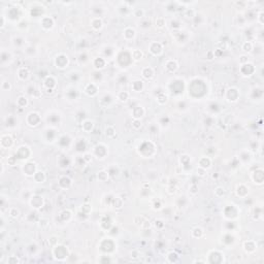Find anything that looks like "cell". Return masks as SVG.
Returning a JSON list of instances; mask_svg holds the SVG:
<instances>
[{
	"label": "cell",
	"mask_w": 264,
	"mask_h": 264,
	"mask_svg": "<svg viewBox=\"0 0 264 264\" xmlns=\"http://www.w3.org/2000/svg\"><path fill=\"white\" fill-rule=\"evenodd\" d=\"M98 65H100V69L103 68L104 65H105V60H104L102 57H98V58H96L94 60V66L96 69H98Z\"/></svg>",
	"instance_id": "obj_27"
},
{
	"label": "cell",
	"mask_w": 264,
	"mask_h": 264,
	"mask_svg": "<svg viewBox=\"0 0 264 264\" xmlns=\"http://www.w3.org/2000/svg\"><path fill=\"white\" fill-rule=\"evenodd\" d=\"M0 145L3 150H8L14 146V138L10 134H2L0 138Z\"/></svg>",
	"instance_id": "obj_4"
},
{
	"label": "cell",
	"mask_w": 264,
	"mask_h": 264,
	"mask_svg": "<svg viewBox=\"0 0 264 264\" xmlns=\"http://www.w3.org/2000/svg\"><path fill=\"white\" fill-rule=\"evenodd\" d=\"M5 20H6V18H5V16H1V25H0V27H1V29L4 28L5 26Z\"/></svg>",
	"instance_id": "obj_41"
},
{
	"label": "cell",
	"mask_w": 264,
	"mask_h": 264,
	"mask_svg": "<svg viewBox=\"0 0 264 264\" xmlns=\"http://www.w3.org/2000/svg\"><path fill=\"white\" fill-rule=\"evenodd\" d=\"M150 52L155 56L161 55L163 53V46L160 43H152L150 44Z\"/></svg>",
	"instance_id": "obj_10"
},
{
	"label": "cell",
	"mask_w": 264,
	"mask_h": 264,
	"mask_svg": "<svg viewBox=\"0 0 264 264\" xmlns=\"http://www.w3.org/2000/svg\"><path fill=\"white\" fill-rule=\"evenodd\" d=\"M93 127H94V123L92 121H90V120H86V121H84L82 124L83 130L85 132H88V133L93 130Z\"/></svg>",
	"instance_id": "obj_20"
},
{
	"label": "cell",
	"mask_w": 264,
	"mask_h": 264,
	"mask_svg": "<svg viewBox=\"0 0 264 264\" xmlns=\"http://www.w3.org/2000/svg\"><path fill=\"white\" fill-rule=\"evenodd\" d=\"M131 57H132V59L135 60V61H139V60L142 59L143 53L140 50H134L131 52Z\"/></svg>",
	"instance_id": "obj_23"
},
{
	"label": "cell",
	"mask_w": 264,
	"mask_h": 264,
	"mask_svg": "<svg viewBox=\"0 0 264 264\" xmlns=\"http://www.w3.org/2000/svg\"><path fill=\"white\" fill-rule=\"evenodd\" d=\"M33 179H34V181L36 183H44V181H46V175H44L43 171L37 170L35 172V175H33Z\"/></svg>",
	"instance_id": "obj_21"
},
{
	"label": "cell",
	"mask_w": 264,
	"mask_h": 264,
	"mask_svg": "<svg viewBox=\"0 0 264 264\" xmlns=\"http://www.w3.org/2000/svg\"><path fill=\"white\" fill-rule=\"evenodd\" d=\"M30 155H31V150H30L29 146H19L16 153V157L19 159H27V158H29Z\"/></svg>",
	"instance_id": "obj_5"
},
{
	"label": "cell",
	"mask_w": 264,
	"mask_h": 264,
	"mask_svg": "<svg viewBox=\"0 0 264 264\" xmlns=\"http://www.w3.org/2000/svg\"><path fill=\"white\" fill-rule=\"evenodd\" d=\"M16 162H17V157H13V156H11V157H8V159H7V164L8 165L14 166Z\"/></svg>",
	"instance_id": "obj_37"
},
{
	"label": "cell",
	"mask_w": 264,
	"mask_h": 264,
	"mask_svg": "<svg viewBox=\"0 0 264 264\" xmlns=\"http://www.w3.org/2000/svg\"><path fill=\"white\" fill-rule=\"evenodd\" d=\"M193 231L194 232H192V235H193L194 237H201V236L203 235V230L200 227L194 228Z\"/></svg>",
	"instance_id": "obj_31"
},
{
	"label": "cell",
	"mask_w": 264,
	"mask_h": 264,
	"mask_svg": "<svg viewBox=\"0 0 264 264\" xmlns=\"http://www.w3.org/2000/svg\"><path fill=\"white\" fill-rule=\"evenodd\" d=\"M215 194H216V196H217V197H221V196H223V195L225 194V190H224V188H222V187H218V188L215 190Z\"/></svg>",
	"instance_id": "obj_35"
},
{
	"label": "cell",
	"mask_w": 264,
	"mask_h": 264,
	"mask_svg": "<svg viewBox=\"0 0 264 264\" xmlns=\"http://www.w3.org/2000/svg\"><path fill=\"white\" fill-rule=\"evenodd\" d=\"M133 127L135 129H138L142 127V122H140V120H135L134 119L133 121Z\"/></svg>",
	"instance_id": "obj_38"
},
{
	"label": "cell",
	"mask_w": 264,
	"mask_h": 264,
	"mask_svg": "<svg viewBox=\"0 0 264 264\" xmlns=\"http://www.w3.org/2000/svg\"><path fill=\"white\" fill-rule=\"evenodd\" d=\"M55 65L57 68L59 69H64L69 64V59H68V56L65 55V54H59V55L56 56L55 58Z\"/></svg>",
	"instance_id": "obj_1"
},
{
	"label": "cell",
	"mask_w": 264,
	"mask_h": 264,
	"mask_svg": "<svg viewBox=\"0 0 264 264\" xmlns=\"http://www.w3.org/2000/svg\"><path fill=\"white\" fill-rule=\"evenodd\" d=\"M103 26V22L102 20H101L100 17H94L92 18L91 20V27L94 30H96V31H98V30H100L101 28H102Z\"/></svg>",
	"instance_id": "obj_15"
},
{
	"label": "cell",
	"mask_w": 264,
	"mask_h": 264,
	"mask_svg": "<svg viewBox=\"0 0 264 264\" xmlns=\"http://www.w3.org/2000/svg\"><path fill=\"white\" fill-rule=\"evenodd\" d=\"M105 134H106V136H109V137L115 136L116 130H115V128H113V126H107L105 129Z\"/></svg>",
	"instance_id": "obj_30"
},
{
	"label": "cell",
	"mask_w": 264,
	"mask_h": 264,
	"mask_svg": "<svg viewBox=\"0 0 264 264\" xmlns=\"http://www.w3.org/2000/svg\"><path fill=\"white\" fill-rule=\"evenodd\" d=\"M136 32L135 29L132 28V27H126V28L123 30V36L126 40H131L135 37Z\"/></svg>",
	"instance_id": "obj_12"
},
{
	"label": "cell",
	"mask_w": 264,
	"mask_h": 264,
	"mask_svg": "<svg viewBox=\"0 0 264 264\" xmlns=\"http://www.w3.org/2000/svg\"><path fill=\"white\" fill-rule=\"evenodd\" d=\"M262 18H263V10H260V11H259V14H258V17H257V19H258V21L260 22V24H263Z\"/></svg>",
	"instance_id": "obj_40"
},
{
	"label": "cell",
	"mask_w": 264,
	"mask_h": 264,
	"mask_svg": "<svg viewBox=\"0 0 264 264\" xmlns=\"http://www.w3.org/2000/svg\"><path fill=\"white\" fill-rule=\"evenodd\" d=\"M242 50L245 51V52H251L253 50V44L250 41H245V43L242 44Z\"/></svg>",
	"instance_id": "obj_33"
},
{
	"label": "cell",
	"mask_w": 264,
	"mask_h": 264,
	"mask_svg": "<svg viewBox=\"0 0 264 264\" xmlns=\"http://www.w3.org/2000/svg\"><path fill=\"white\" fill-rule=\"evenodd\" d=\"M40 121H41L40 115L37 112H31L27 115L26 122H27V124H28L29 126H31V127H35V126H37L40 123Z\"/></svg>",
	"instance_id": "obj_2"
},
{
	"label": "cell",
	"mask_w": 264,
	"mask_h": 264,
	"mask_svg": "<svg viewBox=\"0 0 264 264\" xmlns=\"http://www.w3.org/2000/svg\"><path fill=\"white\" fill-rule=\"evenodd\" d=\"M142 74L145 79H152L154 76V70H153L152 67H145L142 71Z\"/></svg>",
	"instance_id": "obj_22"
},
{
	"label": "cell",
	"mask_w": 264,
	"mask_h": 264,
	"mask_svg": "<svg viewBox=\"0 0 264 264\" xmlns=\"http://www.w3.org/2000/svg\"><path fill=\"white\" fill-rule=\"evenodd\" d=\"M117 98H118L120 101H122V102H125V101H127L129 98V93L126 91H121L118 93Z\"/></svg>",
	"instance_id": "obj_26"
},
{
	"label": "cell",
	"mask_w": 264,
	"mask_h": 264,
	"mask_svg": "<svg viewBox=\"0 0 264 264\" xmlns=\"http://www.w3.org/2000/svg\"><path fill=\"white\" fill-rule=\"evenodd\" d=\"M17 105L19 107L27 106L28 105V99H27L25 96H20V97L17 99Z\"/></svg>",
	"instance_id": "obj_25"
},
{
	"label": "cell",
	"mask_w": 264,
	"mask_h": 264,
	"mask_svg": "<svg viewBox=\"0 0 264 264\" xmlns=\"http://www.w3.org/2000/svg\"><path fill=\"white\" fill-rule=\"evenodd\" d=\"M43 85L44 87H47V90H50V92H53V89L56 87V80L52 76H47L46 80H43Z\"/></svg>",
	"instance_id": "obj_16"
},
{
	"label": "cell",
	"mask_w": 264,
	"mask_h": 264,
	"mask_svg": "<svg viewBox=\"0 0 264 264\" xmlns=\"http://www.w3.org/2000/svg\"><path fill=\"white\" fill-rule=\"evenodd\" d=\"M146 113V110L142 106H135L132 110V117H133L135 120H140V118H142Z\"/></svg>",
	"instance_id": "obj_14"
},
{
	"label": "cell",
	"mask_w": 264,
	"mask_h": 264,
	"mask_svg": "<svg viewBox=\"0 0 264 264\" xmlns=\"http://www.w3.org/2000/svg\"><path fill=\"white\" fill-rule=\"evenodd\" d=\"M97 176H98V179L100 182H106L109 178V173L107 170H101V171L98 172Z\"/></svg>",
	"instance_id": "obj_24"
},
{
	"label": "cell",
	"mask_w": 264,
	"mask_h": 264,
	"mask_svg": "<svg viewBox=\"0 0 264 264\" xmlns=\"http://www.w3.org/2000/svg\"><path fill=\"white\" fill-rule=\"evenodd\" d=\"M133 14H134V17L142 19V18H143V16H145V11H143V10H142V8H136V10H134Z\"/></svg>",
	"instance_id": "obj_32"
},
{
	"label": "cell",
	"mask_w": 264,
	"mask_h": 264,
	"mask_svg": "<svg viewBox=\"0 0 264 264\" xmlns=\"http://www.w3.org/2000/svg\"><path fill=\"white\" fill-rule=\"evenodd\" d=\"M155 24L158 28H163V27L166 25V20H165V18L163 17H157V19L155 21Z\"/></svg>",
	"instance_id": "obj_28"
},
{
	"label": "cell",
	"mask_w": 264,
	"mask_h": 264,
	"mask_svg": "<svg viewBox=\"0 0 264 264\" xmlns=\"http://www.w3.org/2000/svg\"><path fill=\"white\" fill-rule=\"evenodd\" d=\"M85 92L88 94L89 96H95L97 94L98 92V88H97V85L95 83H91V84H88L85 88Z\"/></svg>",
	"instance_id": "obj_17"
},
{
	"label": "cell",
	"mask_w": 264,
	"mask_h": 264,
	"mask_svg": "<svg viewBox=\"0 0 264 264\" xmlns=\"http://www.w3.org/2000/svg\"><path fill=\"white\" fill-rule=\"evenodd\" d=\"M30 205L32 206L33 208L38 209L43 206V199L41 196H38V195H33V196L30 197L29 200Z\"/></svg>",
	"instance_id": "obj_6"
},
{
	"label": "cell",
	"mask_w": 264,
	"mask_h": 264,
	"mask_svg": "<svg viewBox=\"0 0 264 264\" xmlns=\"http://www.w3.org/2000/svg\"><path fill=\"white\" fill-rule=\"evenodd\" d=\"M238 97H239V93H238V90L236 88H230V89L227 90L226 98H227L228 101L235 102V101L238 99Z\"/></svg>",
	"instance_id": "obj_9"
},
{
	"label": "cell",
	"mask_w": 264,
	"mask_h": 264,
	"mask_svg": "<svg viewBox=\"0 0 264 264\" xmlns=\"http://www.w3.org/2000/svg\"><path fill=\"white\" fill-rule=\"evenodd\" d=\"M142 227L143 228V229H148V228L151 227V224H150V221H148L146 219V221L143 222V223L142 224Z\"/></svg>",
	"instance_id": "obj_39"
},
{
	"label": "cell",
	"mask_w": 264,
	"mask_h": 264,
	"mask_svg": "<svg viewBox=\"0 0 264 264\" xmlns=\"http://www.w3.org/2000/svg\"><path fill=\"white\" fill-rule=\"evenodd\" d=\"M107 148L104 145H102V143H100V145H97L94 148V155L96 156V158H100V159H103L104 156H106L107 154Z\"/></svg>",
	"instance_id": "obj_8"
},
{
	"label": "cell",
	"mask_w": 264,
	"mask_h": 264,
	"mask_svg": "<svg viewBox=\"0 0 264 264\" xmlns=\"http://www.w3.org/2000/svg\"><path fill=\"white\" fill-rule=\"evenodd\" d=\"M8 215H10V218L17 219L20 216V211L17 208H10V209H8Z\"/></svg>",
	"instance_id": "obj_29"
},
{
	"label": "cell",
	"mask_w": 264,
	"mask_h": 264,
	"mask_svg": "<svg viewBox=\"0 0 264 264\" xmlns=\"http://www.w3.org/2000/svg\"><path fill=\"white\" fill-rule=\"evenodd\" d=\"M22 170L24 172V175L27 176H33L35 175V172L37 171L36 169V164L34 162H27L23 165Z\"/></svg>",
	"instance_id": "obj_3"
},
{
	"label": "cell",
	"mask_w": 264,
	"mask_h": 264,
	"mask_svg": "<svg viewBox=\"0 0 264 264\" xmlns=\"http://www.w3.org/2000/svg\"><path fill=\"white\" fill-rule=\"evenodd\" d=\"M198 163H199V167H201V168H203V169H208L209 167L212 166V160H211V158H208V157H205V156H203V157H201L199 159V162H198Z\"/></svg>",
	"instance_id": "obj_18"
},
{
	"label": "cell",
	"mask_w": 264,
	"mask_h": 264,
	"mask_svg": "<svg viewBox=\"0 0 264 264\" xmlns=\"http://www.w3.org/2000/svg\"><path fill=\"white\" fill-rule=\"evenodd\" d=\"M54 24H55V22H54V19L52 17L43 16L40 20V25L44 30H51L54 27Z\"/></svg>",
	"instance_id": "obj_7"
},
{
	"label": "cell",
	"mask_w": 264,
	"mask_h": 264,
	"mask_svg": "<svg viewBox=\"0 0 264 264\" xmlns=\"http://www.w3.org/2000/svg\"><path fill=\"white\" fill-rule=\"evenodd\" d=\"M143 87H145V85H143V82L142 80H134V82H132V85H131V88L133 91L135 92H142L143 90Z\"/></svg>",
	"instance_id": "obj_19"
},
{
	"label": "cell",
	"mask_w": 264,
	"mask_h": 264,
	"mask_svg": "<svg viewBox=\"0 0 264 264\" xmlns=\"http://www.w3.org/2000/svg\"><path fill=\"white\" fill-rule=\"evenodd\" d=\"M3 172H4V164L3 162H1V175H3Z\"/></svg>",
	"instance_id": "obj_42"
},
{
	"label": "cell",
	"mask_w": 264,
	"mask_h": 264,
	"mask_svg": "<svg viewBox=\"0 0 264 264\" xmlns=\"http://www.w3.org/2000/svg\"><path fill=\"white\" fill-rule=\"evenodd\" d=\"M18 77L20 80H27L30 77V70L27 67H21L18 70Z\"/></svg>",
	"instance_id": "obj_13"
},
{
	"label": "cell",
	"mask_w": 264,
	"mask_h": 264,
	"mask_svg": "<svg viewBox=\"0 0 264 264\" xmlns=\"http://www.w3.org/2000/svg\"><path fill=\"white\" fill-rule=\"evenodd\" d=\"M164 67L166 68V70L168 72H175L179 69V63L173 59L167 60L166 63L164 64Z\"/></svg>",
	"instance_id": "obj_11"
},
{
	"label": "cell",
	"mask_w": 264,
	"mask_h": 264,
	"mask_svg": "<svg viewBox=\"0 0 264 264\" xmlns=\"http://www.w3.org/2000/svg\"><path fill=\"white\" fill-rule=\"evenodd\" d=\"M1 89L2 91H8V90L11 89V85L10 82H7V80H3V82L1 83Z\"/></svg>",
	"instance_id": "obj_34"
},
{
	"label": "cell",
	"mask_w": 264,
	"mask_h": 264,
	"mask_svg": "<svg viewBox=\"0 0 264 264\" xmlns=\"http://www.w3.org/2000/svg\"><path fill=\"white\" fill-rule=\"evenodd\" d=\"M20 262V260L18 259L17 257H14V256H10V258H8L7 259V263H11V264H17V263H19Z\"/></svg>",
	"instance_id": "obj_36"
}]
</instances>
